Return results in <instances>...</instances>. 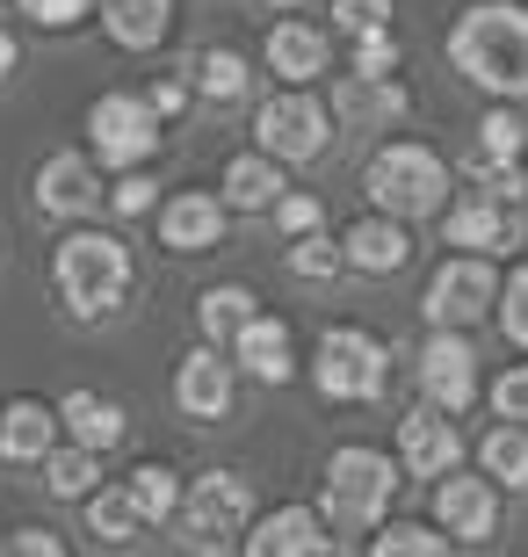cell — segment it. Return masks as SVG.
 Wrapping results in <instances>:
<instances>
[{
	"instance_id": "cell-1",
	"label": "cell",
	"mask_w": 528,
	"mask_h": 557,
	"mask_svg": "<svg viewBox=\"0 0 528 557\" xmlns=\"http://www.w3.org/2000/svg\"><path fill=\"white\" fill-rule=\"evenodd\" d=\"M449 65L500 102H528V8L514 0L464 8V22L449 29Z\"/></svg>"
},
{
	"instance_id": "cell-2",
	"label": "cell",
	"mask_w": 528,
	"mask_h": 557,
	"mask_svg": "<svg viewBox=\"0 0 528 557\" xmlns=\"http://www.w3.org/2000/svg\"><path fill=\"white\" fill-rule=\"evenodd\" d=\"M51 283H59L73 319H102V311L123 305V289H131V247H123L116 232H73V239H59Z\"/></svg>"
},
{
	"instance_id": "cell-3",
	"label": "cell",
	"mask_w": 528,
	"mask_h": 557,
	"mask_svg": "<svg viewBox=\"0 0 528 557\" xmlns=\"http://www.w3.org/2000/svg\"><path fill=\"white\" fill-rule=\"evenodd\" d=\"M391 493H398V463H391L384 449H333V463H326V529H341V536H363V529H377L391 507Z\"/></svg>"
},
{
	"instance_id": "cell-4",
	"label": "cell",
	"mask_w": 528,
	"mask_h": 557,
	"mask_svg": "<svg viewBox=\"0 0 528 557\" xmlns=\"http://www.w3.org/2000/svg\"><path fill=\"white\" fill-rule=\"evenodd\" d=\"M363 188H369V203L384 210V218H434V210H449V166H442V152H427V145H384L377 160H369V174H363Z\"/></svg>"
},
{
	"instance_id": "cell-5",
	"label": "cell",
	"mask_w": 528,
	"mask_h": 557,
	"mask_svg": "<svg viewBox=\"0 0 528 557\" xmlns=\"http://www.w3.org/2000/svg\"><path fill=\"white\" fill-rule=\"evenodd\" d=\"M174 521H182L188 550H232V536H246V521H254V493L232 471H204L182 493V515Z\"/></svg>"
},
{
	"instance_id": "cell-6",
	"label": "cell",
	"mask_w": 528,
	"mask_h": 557,
	"mask_svg": "<svg viewBox=\"0 0 528 557\" xmlns=\"http://www.w3.org/2000/svg\"><path fill=\"white\" fill-rule=\"evenodd\" d=\"M254 138H261L268 160L305 166V160H319L326 138H333V109H326L319 95H305V87H283V95H268V102L254 109Z\"/></svg>"
},
{
	"instance_id": "cell-7",
	"label": "cell",
	"mask_w": 528,
	"mask_h": 557,
	"mask_svg": "<svg viewBox=\"0 0 528 557\" xmlns=\"http://www.w3.org/2000/svg\"><path fill=\"white\" fill-rule=\"evenodd\" d=\"M384 341L377 333H363V326H326V341H319V362H311V376H319V392L326 398H355V406H369V398L384 392Z\"/></svg>"
},
{
	"instance_id": "cell-8",
	"label": "cell",
	"mask_w": 528,
	"mask_h": 557,
	"mask_svg": "<svg viewBox=\"0 0 528 557\" xmlns=\"http://www.w3.org/2000/svg\"><path fill=\"white\" fill-rule=\"evenodd\" d=\"M87 131H95L102 166H116V174H131V166H145L160 152V109L145 102V95H102V102L87 109Z\"/></svg>"
},
{
	"instance_id": "cell-9",
	"label": "cell",
	"mask_w": 528,
	"mask_h": 557,
	"mask_svg": "<svg viewBox=\"0 0 528 557\" xmlns=\"http://www.w3.org/2000/svg\"><path fill=\"white\" fill-rule=\"evenodd\" d=\"M427 319L449 333H464L470 319H486V311H500V275H492L486 253H456V261H442L434 269V283H427Z\"/></svg>"
},
{
	"instance_id": "cell-10",
	"label": "cell",
	"mask_w": 528,
	"mask_h": 557,
	"mask_svg": "<svg viewBox=\"0 0 528 557\" xmlns=\"http://www.w3.org/2000/svg\"><path fill=\"white\" fill-rule=\"evenodd\" d=\"M420 392H427V406H442V413H464L470 398H478V355H470L464 333L434 326V341L420 348Z\"/></svg>"
},
{
	"instance_id": "cell-11",
	"label": "cell",
	"mask_w": 528,
	"mask_h": 557,
	"mask_svg": "<svg viewBox=\"0 0 528 557\" xmlns=\"http://www.w3.org/2000/svg\"><path fill=\"white\" fill-rule=\"evenodd\" d=\"M442 232H449V247H470V253H507L514 239H521V203H507V196L478 188V196H464L456 210H442Z\"/></svg>"
},
{
	"instance_id": "cell-12",
	"label": "cell",
	"mask_w": 528,
	"mask_h": 557,
	"mask_svg": "<svg viewBox=\"0 0 528 557\" xmlns=\"http://www.w3.org/2000/svg\"><path fill=\"white\" fill-rule=\"evenodd\" d=\"M224 232V196H204V188H174L160 203V247L167 253H210Z\"/></svg>"
},
{
	"instance_id": "cell-13",
	"label": "cell",
	"mask_w": 528,
	"mask_h": 557,
	"mask_svg": "<svg viewBox=\"0 0 528 557\" xmlns=\"http://www.w3.org/2000/svg\"><path fill=\"white\" fill-rule=\"evenodd\" d=\"M398 456H406L413 478H449L464 463V434L442 420V406H420V413L398 420Z\"/></svg>"
},
{
	"instance_id": "cell-14",
	"label": "cell",
	"mask_w": 528,
	"mask_h": 557,
	"mask_svg": "<svg viewBox=\"0 0 528 557\" xmlns=\"http://www.w3.org/2000/svg\"><path fill=\"white\" fill-rule=\"evenodd\" d=\"M246 557H333L326 515H311V507H275V515L254 521V536H246Z\"/></svg>"
},
{
	"instance_id": "cell-15",
	"label": "cell",
	"mask_w": 528,
	"mask_h": 557,
	"mask_svg": "<svg viewBox=\"0 0 528 557\" xmlns=\"http://www.w3.org/2000/svg\"><path fill=\"white\" fill-rule=\"evenodd\" d=\"M174 406L188 420H224L232 413V362L218 348H196L182 355V370H174Z\"/></svg>"
},
{
	"instance_id": "cell-16",
	"label": "cell",
	"mask_w": 528,
	"mask_h": 557,
	"mask_svg": "<svg viewBox=\"0 0 528 557\" xmlns=\"http://www.w3.org/2000/svg\"><path fill=\"white\" fill-rule=\"evenodd\" d=\"M434 515H442L449 536L492 543V529H500V499H492V478H442V485H434Z\"/></svg>"
},
{
	"instance_id": "cell-17",
	"label": "cell",
	"mask_w": 528,
	"mask_h": 557,
	"mask_svg": "<svg viewBox=\"0 0 528 557\" xmlns=\"http://www.w3.org/2000/svg\"><path fill=\"white\" fill-rule=\"evenodd\" d=\"M95 203H102V182H95V166H87L81 152H51V160L37 166V210H51V218H87Z\"/></svg>"
},
{
	"instance_id": "cell-18",
	"label": "cell",
	"mask_w": 528,
	"mask_h": 557,
	"mask_svg": "<svg viewBox=\"0 0 528 557\" xmlns=\"http://www.w3.org/2000/svg\"><path fill=\"white\" fill-rule=\"evenodd\" d=\"M333 116H341L347 131H377V124H391V116H406V87L391 81V73H347V81L333 87Z\"/></svg>"
},
{
	"instance_id": "cell-19",
	"label": "cell",
	"mask_w": 528,
	"mask_h": 557,
	"mask_svg": "<svg viewBox=\"0 0 528 557\" xmlns=\"http://www.w3.org/2000/svg\"><path fill=\"white\" fill-rule=\"evenodd\" d=\"M347 269H363V275H398L406 269V253H413V239H406V218H363V225H347Z\"/></svg>"
},
{
	"instance_id": "cell-20",
	"label": "cell",
	"mask_w": 528,
	"mask_h": 557,
	"mask_svg": "<svg viewBox=\"0 0 528 557\" xmlns=\"http://www.w3.org/2000/svg\"><path fill=\"white\" fill-rule=\"evenodd\" d=\"M59 428L65 420L44 406V398H15L8 413H0V456L8 463H44V456L59 449Z\"/></svg>"
},
{
	"instance_id": "cell-21",
	"label": "cell",
	"mask_w": 528,
	"mask_h": 557,
	"mask_svg": "<svg viewBox=\"0 0 528 557\" xmlns=\"http://www.w3.org/2000/svg\"><path fill=\"white\" fill-rule=\"evenodd\" d=\"M268 73H283V87H305L326 73V37L311 22H275L268 29Z\"/></svg>"
},
{
	"instance_id": "cell-22",
	"label": "cell",
	"mask_w": 528,
	"mask_h": 557,
	"mask_svg": "<svg viewBox=\"0 0 528 557\" xmlns=\"http://www.w3.org/2000/svg\"><path fill=\"white\" fill-rule=\"evenodd\" d=\"M232 362H246V376L261 384H290V319H254V326L232 341Z\"/></svg>"
},
{
	"instance_id": "cell-23",
	"label": "cell",
	"mask_w": 528,
	"mask_h": 557,
	"mask_svg": "<svg viewBox=\"0 0 528 557\" xmlns=\"http://www.w3.org/2000/svg\"><path fill=\"white\" fill-rule=\"evenodd\" d=\"M224 203L232 210H275L283 203V160H268V152L224 160Z\"/></svg>"
},
{
	"instance_id": "cell-24",
	"label": "cell",
	"mask_w": 528,
	"mask_h": 557,
	"mask_svg": "<svg viewBox=\"0 0 528 557\" xmlns=\"http://www.w3.org/2000/svg\"><path fill=\"white\" fill-rule=\"evenodd\" d=\"M174 22V0H102V29L123 51H152Z\"/></svg>"
},
{
	"instance_id": "cell-25",
	"label": "cell",
	"mask_w": 528,
	"mask_h": 557,
	"mask_svg": "<svg viewBox=\"0 0 528 557\" xmlns=\"http://www.w3.org/2000/svg\"><path fill=\"white\" fill-rule=\"evenodd\" d=\"M59 420H65V434H73L81 449H116L123 442V406L102 398V392H65Z\"/></svg>"
},
{
	"instance_id": "cell-26",
	"label": "cell",
	"mask_w": 528,
	"mask_h": 557,
	"mask_svg": "<svg viewBox=\"0 0 528 557\" xmlns=\"http://www.w3.org/2000/svg\"><path fill=\"white\" fill-rule=\"evenodd\" d=\"M254 319H261V311H254V289H240V283L204 289V305H196V326H204L210 348H218V341H240Z\"/></svg>"
},
{
	"instance_id": "cell-27",
	"label": "cell",
	"mask_w": 528,
	"mask_h": 557,
	"mask_svg": "<svg viewBox=\"0 0 528 557\" xmlns=\"http://www.w3.org/2000/svg\"><path fill=\"white\" fill-rule=\"evenodd\" d=\"M87 529L102 543H138V529H152V521L138 515L131 485H116V493H87Z\"/></svg>"
},
{
	"instance_id": "cell-28",
	"label": "cell",
	"mask_w": 528,
	"mask_h": 557,
	"mask_svg": "<svg viewBox=\"0 0 528 557\" xmlns=\"http://www.w3.org/2000/svg\"><path fill=\"white\" fill-rule=\"evenodd\" d=\"M95 478H102V449H81V442H73V449L44 456V485H51L59 499H87V493H95Z\"/></svg>"
},
{
	"instance_id": "cell-29",
	"label": "cell",
	"mask_w": 528,
	"mask_h": 557,
	"mask_svg": "<svg viewBox=\"0 0 528 557\" xmlns=\"http://www.w3.org/2000/svg\"><path fill=\"white\" fill-rule=\"evenodd\" d=\"M478 456H486V478H492V485H514V493L528 485V428H514V420H507V428H492Z\"/></svg>"
},
{
	"instance_id": "cell-30",
	"label": "cell",
	"mask_w": 528,
	"mask_h": 557,
	"mask_svg": "<svg viewBox=\"0 0 528 557\" xmlns=\"http://www.w3.org/2000/svg\"><path fill=\"white\" fill-rule=\"evenodd\" d=\"M246 81H254V73H246V59L232 51V44H210L204 59H196V87H204L210 102H240Z\"/></svg>"
},
{
	"instance_id": "cell-31",
	"label": "cell",
	"mask_w": 528,
	"mask_h": 557,
	"mask_svg": "<svg viewBox=\"0 0 528 557\" xmlns=\"http://www.w3.org/2000/svg\"><path fill=\"white\" fill-rule=\"evenodd\" d=\"M478 131H486V138H478V152H470V174H492V166L521 160V116H514V109H492Z\"/></svg>"
},
{
	"instance_id": "cell-32",
	"label": "cell",
	"mask_w": 528,
	"mask_h": 557,
	"mask_svg": "<svg viewBox=\"0 0 528 557\" xmlns=\"http://www.w3.org/2000/svg\"><path fill=\"white\" fill-rule=\"evenodd\" d=\"M131 499H138L145 521H174L182 515V485H174L167 463H138V471H131Z\"/></svg>"
},
{
	"instance_id": "cell-33",
	"label": "cell",
	"mask_w": 528,
	"mask_h": 557,
	"mask_svg": "<svg viewBox=\"0 0 528 557\" xmlns=\"http://www.w3.org/2000/svg\"><path fill=\"white\" fill-rule=\"evenodd\" d=\"M369 557H449V529H420V521H391V529H377Z\"/></svg>"
},
{
	"instance_id": "cell-34",
	"label": "cell",
	"mask_w": 528,
	"mask_h": 557,
	"mask_svg": "<svg viewBox=\"0 0 528 557\" xmlns=\"http://www.w3.org/2000/svg\"><path fill=\"white\" fill-rule=\"evenodd\" d=\"M341 269H347V247H341V239H326V232L290 239V275H305V283H333Z\"/></svg>"
},
{
	"instance_id": "cell-35",
	"label": "cell",
	"mask_w": 528,
	"mask_h": 557,
	"mask_svg": "<svg viewBox=\"0 0 528 557\" xmlns=\"http://www.w3.org/2000/svg\"><path fill=\"white\" fill-rule=\"evenodd\" d=\"M500 326H507L514 348H528V261L500 283Z\"/></svg>"
},
{
	"instance_id": "cell-36",
	"label": "cell",
	"mask_w": 528,
	"mask_h": 557,
	"mask_svg": "<svg viewBox=\"0 0 528 557\" xmlns=\"http://www.w3.org/2000/svg\"><path fill=\"white\" fill-rule=\"evenodd\" d=\"M319 218H326L319 196H283V203H275V232H283V239H311Z\"/></svg>"
},
{
	"instance_id": "cell-37",
	"label": "cell",
	"mask_w": 528,
	"mask_h": 557,
	"mask_svg": "<svg viewBox=\"0 0 528 557\" xmlns=\"http://www.w3.org/2000/svg\"><path fill=\"white\" fill-rule=\"evenodd\" d=\"M492 413L514 420V428H528V362H514V370L492 384Z\"/></svg>"
},
{
	"instance_id": "cell-38",
	"label": "cell",
	"mask_w": 528,
	"mask_h": 557,
	"mask_svg": "<svg viewBox=\"0 0 528 557\" xmlns=\"http://www.w3.org/2000/svg\"><path fill=\"white\" fill-rule=\"evenodd\" d=\"M333 22L347 37H369V29H391V0H333Z\"/></svg>"
},
{
	"instance_id": "cell-39",
	"label": "cell",
	"mask_w": 528,
	"mask_h": 557,
	"mask_svg": "<svg viewBox=\"0 0 528 557\" xmlns=\"http://www.w3.org/2000/svg\"><path fill=\"white\" fill-rule=\"evenodd\" d=\"M391 59H398V37H391V29H369V37H355L347 73H391Z\"/></svg>"
},
{
	"instance_id": "cell-40",
	"label": "cell",
	"mask_w": 528,
	"mask_h": 557,
	"mask_svg": "<svg viewBox=\"0 0 528 557\" xmlns=\"http://www.w3.org/2000/svg\"><path fill=\"white\" fill-rule=\"evenodd\" d=\"M116 210H123V218H145V210H160V182L131 166V174L116 182Z\"/></svg>"
},
{
	"instance_id": "cell-41",
	"label": "cell",
	"mask_w": 528,
	"mask_h": 557,
	"mask_svg": "<svg viewBox=\"0 0 528 557\" xmlns=\"http://www.w3.org/2000/svg\"><path fill=\"white\" fill-rule=\"evenodd\" d=\"M87 8H95V0H22V15L44 22V29H73Z\"/></svg>"
},
{
	"instance_id": "cell-42",
	"label": "cell",
	"mask_w": 528,
	"mask_h": 557,
	"mask_svg": "<svg viewBox=\"0 0 528 557\" xmlns=\"http://www.w3.org/2000/svg\"><path fill=\"white\" fill-rule=\"evenodd\" d=\"M0 557H65V543L51 529H15V536L0 543Z\"/></svg>"
},
{
	"instance_id": "cell-43",
	"label": "cell",
	"mask_w": 528,
	"mask_h": 557,
	"mask_svg": "<svg viewBox=\"0 0 528 557\" xmlns=\"http://www.w3.org/2000/svg\"><path fill=\"white\" fill-rule=\"evenodd\" d=\"M145 102L160 109V124H167V116H182V109H188V87L182 81H152V95H145Z\"/></svg>"
},
{
	"instance_id": "cell-44",
	"label": "cell",
	"mask_w": 528,
	"mask_h": 557,
	"mask_svg": "<svg viewBox=\"0 0 528 557\" xmlns=\"http://www.w3.org/2000/svg\"><path fill=\"white\" fill-rule=\"evenodd\" d=\"M15 59H22V51H15V37H8V29H0V81H8V73H15Z\"/></svg>"
},
{
	"instance_id": "cell-45",
	"label": "cell",
	"mask_w": 528,
	"mask_h": 557,
	"mask_svg": "<svg viewBox=\"0 0 528 557\" xmlns=\"http://www.w3.org/2000/svg\"><path fill=\"white\" fill-rule=\"evenodd\" d=\"M188 557H224V550H188Z\"/></svg>"
},
{
	"instance_id": "cell-46",
	"label": "cell",
	"mask_w": 528,
	"mask_h": 557,
	"mask_svg": "<svg viewBox=\"0 0 528 557\" xmlns=\"http://www.w3.org/2000/svg\"><path fill=\"white\" fill-rule=\"evenodd\" d=\"M275 8H297V0H275Z\"/></svg>"
}]
</instances>
